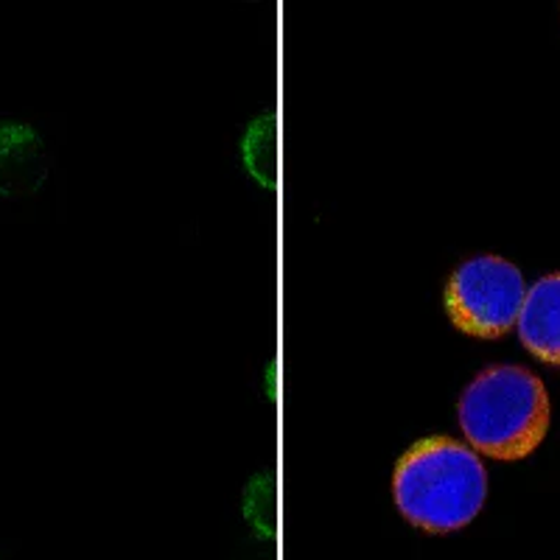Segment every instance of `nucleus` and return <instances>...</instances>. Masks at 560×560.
<instances>
[{
    "label": "nucleus",
    "mask_w": 560,
    "mask_h": 560,
    "mask_svg": "<svg viewBox=\"0 0 560 560\" xmlns=\"http://www.w3.org/2000/svg\"><path fill=\"white\" fill-rule=\"evenodd\" d=\"M516 325L533 357L560 364V275H547L529 289Z\"/></svg>",
    "instance_id": "39448f33"
},
{
    "label": "nucleus",
    "mask_w": 560,
    "mask_h": 560,
    "mask_svg": "<svg viewBox=\"0 0 560 560\" xmlns=\"http://www.w3.org/2000/svg\"><path fill=\"white\" fill-rule=\"evenodd\" d=\"M48 177L43 140L26 124H0V197H32Z\"/></svg>",
    "instance_id": "20e7f679"
},
{
    "label": "nucleus",
    "mask_w": 560,
    "mask_h": 560,
    "mask_svg": "<svg viewBox=\"0 0 560 560\" xmlns=\"http://www.w3.org/2000/svg\"><path fill=\"white\" fill-rule=\"evenodd\" d=\"M459 427L477 452L522 459L541 446L549 429V398L541 378L524 368H490L459 401Z\"/></svg>",
    "instance_id": "f03ea898"
},
{
    "label": "nucleus",
    "mask_w": 560,
    "mask_h": 560,
    "mask_svg": "<svg viewBox=\"0 0 560 560\" xmlns=\"http://www.w3.org/2000/svg\"><path fill=\"white\" fill-rule=\"evenodd\" d=\"M395 504L415 527L454 533L477 518L488 499V474L477 454L446 438H427L395 468Z\"/></svg>",
    "instance_id": "f257e3e1"
},
{
    "label": "nucleus",
    "mask_w": 560,
    "mask_h": 560,
    "mask_svg": "<svg viewBox=\"0 0 560 560\" xmlns=\"http://www.w3.org/2000/svg\"><path fill=\"white\" fill-rule=\"evenodd\" d=\"M524 298V278L497 255H479L452 275L446 287V308L459 331L493 339L518 323Z\"/></svg>",
    "instance_id": "7ed1b4c3"
}]
</instances>
